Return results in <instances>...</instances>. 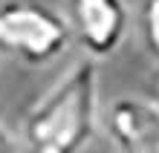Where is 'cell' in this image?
I'll list each match as a JSON object with an SVG mask.
<instances>
[{
  "instance_id": "obj_1",
  "label": "cell",
  "mask_w": 159,
  "mask_h": 153,
  "mask_svg": "<svg viewBox=\"0 0 159 153\" xmlns=\"http://www.w3.org/2000/svg\"><path fill=\"white\" fill-rule=\"evenodd\" d=\"M98 127V66L81 58L67 66L23 119L26 153H84Z\"/></svg>"
},
{
  "instance_id": "obj_2",
  "label": "cell",
  "mask_w": 159,
  "mask_h": 153,
  "mask_svg": "<svg viewBox=\"0 0 159 153\" xmlns=\"http://www.w3.org/2000/svg\"><path fill=\"white\" fill-rule=\"evenodd\" d=\"M72 43L70 23L41 0H0V58L43 66Z\"/></svg>"
},
{
  "instance_id": "obj_3",
  "label": "cell",
  "mask_w": 159,
  "mask_h": 153,
  "mask_svg": "<svg viewBox=\"0 0 159 153\" xmlns=\"http://www.w3.org/2000/svg\"><path fill=\"white\" fill-rule=\"evenodd\" d=\"M67 23L72 41L90 61L110 58L127 38L130 15L125 0H67Z\"/></svg>"
},
{
  "instance_id": "obj_4",
  "label": "cell",
  "mask_w": 159,
  "mask_h": 153,
  "mask_svg": "<svg viewBox=\"0 0 159 153\" xmlns=\"http://www.w3.org/2000/svg\"><path fill=\"white\" fill-rule=\"evenodd\" d=\"M107 136L116 153H159V98H116L107 110Z\"/></svg>"
},
{
  "instance_id": "obj_5",
  "label": "cell",
  "mask_w": 159,
  "mask_h": 153,
  "mask_svg": "<svg viewBox=\"0 0 159 153\" xmlns=\"http://www.w3.org/2000/svg\"><path fill=\"white\" fill-rule=\"evenodd\" d=\"M139 38L153 61H159V0H142L139 6Z\"/></svg>"
},
{
  "instance_id": "obj_6",
  "label": "cell",
  "mask_w": 159,
  "mask_h": 153,
  "mask_svg": "<svg viewBox=\"0 0 159 153\" xmlns=\"http://www.w3.org/2000/svg\"><path fill=\"white\" fill-rule=\"evenodd\" d=\"M0 153H17V145H15V136L9 133V127L0 121Z\"/></svg>"
}]
</instances>
